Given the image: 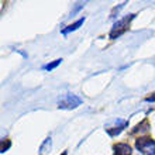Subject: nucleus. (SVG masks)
Here are the masks:
<instances>
[{
    "mask_svg": "<svg viewBox=\"0 0 155 155\" xmlns=\"http://www.w3.org/2000/svg\"><path fill=\"white\" fill-rule=\"evenodd\" d=\"M61 62H62V59H55L54 62H51V64H47V65H44L42 68H44L45 71H52V69H55V68H57V66L59 65Z\"/></svg>",
    "mask_w": 155,
    "mask_h": 155,
    "instance_id": "nucleus-9",
    "label": "nucleus"
},
{
    "mask_svg": "<svg viewBox=\"0 0 155 155\" xmlns=\"http://www.w3.org/2000/svg\"><path fill=\"white\" fill-rule=\"evenodd\" d=\"M62 155H66V152H62Z\"/></svg>",
    "mask_w": 155,
    "mask_h": 155,
    "instance_id": "nucleus-12",
    "label": "nucleus"
},
{
    "mask_svg": "<svg viewBox=\"0 0 155 155\" xmlns=\"http://www.w3.org/2000/svg\"><path fill=\"white\" fill-rule=\"evenodd\" d=\"M135 147L143 154L152 155L155 151V141L151 137H138L135 140Z\"/></svg>",
    "mask_w": 155,
    "mask_h": 155,
    "instance_id": "nucleus-3",
    "label": "nucleus"
},
{
    "mask_svg": "<svg viewBox=\"0 0 155 155\" xmlns=\"http://www.w3.org/2000/svg\"><path fill=\"white\" fill-rule=\"evenodd\" d=\"M83 23H85V17H82V18H79V20H78L76 23H74V24L68 25L66 28H64V30H62V34H64V35H66V34L72 33V31H75V30L79 28V27H81V25L83 24Z\"/></svg>",
    "mask_w": 155,
    "mask_h": 155,
    "instance_id": "nucleus-7",
    "label": "nucleus"
},
{
    "mask_svg": "<svg viewBox=\"0 0 155 155\" xmlns=\"http://www.w3.org/2000/svg\"><path fill=\"white\" fill-rule=\"evenodd\" d=\"M151 127H150V121H148V118H144L143 121L140 123V124H137L135 126V128H133V134H144V133H147L148 130H150Z\"/></svg>",
    "mask_w": 155,
    "mask_h": 155,
    "instance_id": "nucleus-6",
    "label": "nucleus"
},
{
    "mask_svg": "<svg viewBox=\"0 0 155 155\" xmlns=\"http://www.w3.org/2000/svg\"><path fill=\"white\" fill-rule=\"evenodd\" d=\"M134 17H135V14H128V16H126L121 20L116 21L114 25L110 30V34H109L110 40H116V38H118L120 35H123V34L126 33L127 30L130 28V24H131V21L134 20Z\"/></svg>",
    "mask_w": 155,
    "mask_h": 155,
    "instance_id": "nucleus-1",
    "label": "nucleus"
},
{
    "mask_svg": "<svg viewBox=\"0 0 155 155\" xmlns=\"http://www.w3.org/2000/svg\"><path fill=\"white\" fill-rule=\"evenodd\" d=\"M10 145H12V141H10V140H3V141H2V152L4 154V152L10 148Z\"/></svg>",
    "mask_w": 155,
    "mask_h": 155,
    "instance_id": "nucleus-10",
    "label": "nucleus"
},
{
    "mask_svg": "<svg viewBox=\"0 0 155 155\" xmlns=\"http://www.w3.org/2000/svg\"><path fill=\"white\" fill-rule=\"evenodd\" d=\"M49 150H51V138H47L40 148V155H44L45 152H48Z\"/></svg>",
    "mask_w": 155,
    "mask_h": 155,
    "instance_id": "nucleus-8",
    "label": "nucleus"
},
{
    "mask_svg": "<svg viewBox=\"0 0 155 155\" xmlns=\"http://www.w3.org/2000/svg\"><path fill=\"white\" fill-rule=\"evenodd\" d=\"M127 126H128V121H127V120H120V118H118V120H116V121L113 123V126L107 127L106 131L110 137H116V135L120 134Z\"/></svg>",
    "mask_w": 155,
    "mask_h": 155,
    "instance_id": "nucleus-4",
    "label": "nucleus"
},
{
    "mask_svg": "<svg viewBox=\"0 0 155 155\" xmlns=\"http://www.w3.org/2000/svg\"><path fill=\"white\" fill-rule=\"evenodd\" d=\"M145 102H155V93H152V94H150V96H147L145 97Z\"/></svg>",
    "mask_w": 155,
    "mask_h": 155,
    "instance_id": "nucleus-11",
    "label": "nucleus"
},
{
    "mask_svg": "<svg viewBox=\"0 0 155 155\" xmlns=\"http://www.w3.org/2000/svg\"><path fill=\"white\" fill-rule=\"evenodd\" d=\"M152 155H155V151H154V154H152Z\"/></svg>",
    "mask_w": 155,
    "mask_h": 155,
    "instance_id": "nucleus-13",
    "label": "nucleus"
},
{
    "mask_svg": "<svg viewBox=\"0 0 155 155\" xmlns=\"http://www.w3.org/2000/svg\"><path fill=\"white\" fill-rule=\"evenodd\" d=\"M113 151L114 155H131V147L126 143H118L113 145Z\"/></svg>",
    "mask_w": 155,
    "mask_h": 155,
    "instance_id": "nucleus-5",
    "label": "nucleus"
},
{
    "mask_svg": "<svg viewBox=\"0 0 155 155\" xmlns=\"http://www.w3.org/2000/svg\"><path fill=\"white\" fill-rule=\"evenodd\" d=\"M82 104V99L76 94H65L62 99H59L58 102V107L62 109V110H72V109H76L78 106Z\"/></svg>",
    "mask_w": 155,
    "mask_h": 155,
    "instance_id": "nucleus-2",
    "label": "nucleus"
}]
</instances>
